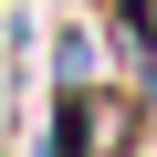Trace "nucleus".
Listing matches in <instances>:
<instances>
[{
	"label": "nucleus",
	"instance_id": "nucleus-1",
	"mask_svg": "<svg viewBox=\"0 0 157 157\" xmlns=\"http://www.w3.org/2000/svg\"><path fill=\"white\" fill-rule=\"evenodd\" d=\"M126 147H136V94L126 84H63L52 157H126Z\"/></svg>",
	"mask_w": 157,
	"mask_h": 157
}]
</instances>
